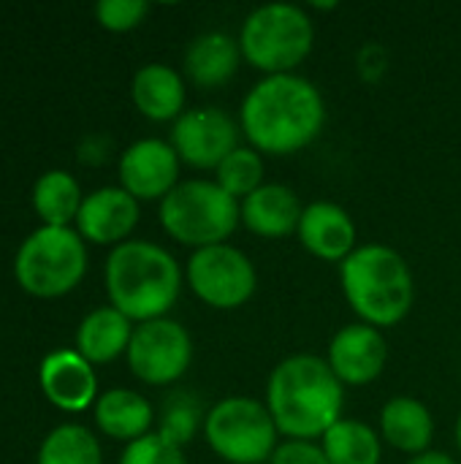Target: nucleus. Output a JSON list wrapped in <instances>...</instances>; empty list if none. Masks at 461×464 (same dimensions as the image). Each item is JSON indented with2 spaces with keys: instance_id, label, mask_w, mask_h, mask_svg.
Listing matches in <instances>:
<instances>
[{
  "instance_id": "obj_1",
  "label": "nucleus",
  "mask_w": 461,
  "mask_h": 464,
  "mask_svg": "<svg viewBox=\"0 0 461 464\" xmlns=\"http://www.w3.org/2000/svg\"><path fill=\"white\" fill-rule=\"evenodd\" d=\"M326 125L323 92L299 73L264 76L239 109V128L253 150L283 158L307 150Z\"/></svg>"
},
{
  "instance_id": "obj_2",
  "label": "nucleus",
  "mask_w": 461,
  "mask_h": 464,
  "mask_svg": "<svg viewBox=\"0 0 461 464\" xmlns=\"http://www.w3.org/2000/svg\"><path fill=\"white\" fill-rule=\"evenodd\" d=\"M266 408L285 440L315 443L342 419L345 386L326 359L293 353L272 370Z\"/></svg>"
},
{
  "instance_id": "obj_3",
  "label": "nucleus",
  "mask_w": 461,
  "mask_h": 464,
  "mask_svg": "<svg viewBox=\"0 0 461 464\" xmlns=\"http://www.w3.org/2000/svg\"><path fill=\"white\" fill-rule=\"evenodd\" d=\"M103 277L111 307L136 324L166 318L185 283L177 258L149 239H128L111 247Z\"/></svg>"
},
{
  "instance_id": "obj_4",
  "label": "nucleus",
  "mask_w": 461,
  "mask_h": 464,
  "mask_svg": "<svg viewBox=\"0 0 461 464\" xmlns=\"http://www.w3.org/2000/svg\"><path fill=\"white\" fill-rule=\"evenodd\" d=\"M345 302L361 324L391 329L416 304V277L405 256L389 245H361L340 264Z\"/></svg>"
},
{
  "instance_id": "obj_5",
  "label": "nucleus",
  "mask_w": 461,
  "mask_h": 464,
  "mask_svg": "<svg viewBox=\"0 0 461 464\" xmlns=\"http://www.w3.org/2000/svg\"><path fill=\"white\" fill-rule=\"evenodd\" d=\"M312 44V16L296 3H264L245 16L239 30L242 60L264 76L296 73Z\"/></svg>"
},
{
  "instance_id": "obj_6",
  "label": "nucleus",
  "mask_w": 461,
  "mask_h": 464,
  "mask_svg": "<svg viewBox=\"0 0 461 464\" xmlns=\"http://www.w3.org/2000/svg\"><path fill=\"white\" fill-rule=\"evenodd\" d=\"M163 231L193 250L226 245L242 223V204L215 179L179 182L158 209Z\"/></svg>"
},
{
  "instance_id": "obj_7",
  "label": "nucleus",
  "mask_w": 461,
  "mask_h": 464,
  "mask_svg": "<svg viewBox=\"0 0 461 464\" xmlns=\"http://www.w3.org/2000/svg\"><path fill=\"white\" fill-rule=\"evenodd\" d=\"M87 272V247L71 226H41L16 250V283L38 296L54 299L73 291Z\"/></svg>"
},
{
  "instance_id": "obj_8",
  "label": "nucleus",
  "mask_w": 461,
  "mask_h": 464,
  "mask_svg": "<svg viewBox=\"0 0 461 464\" xmlns=\"http://www.w3.org/2000/svg\"><path fill=\"white\" fill-rule=\"evenodd\" d=\"M206 446L228 464H264L280 446V430L266 402L253 397H226L204 413Z\"/></svg>"
},
{
  "instance_id": "obj_9",
  "label": "nucleus",
  "mask_w": 461,
  "mask_h": 464,
  "mask_svg": "<svg viewBox=\"0 0 461 464\" xmlns=\"http://www.w3.org/2000/svg\"><path fill=\"white\" fill-rule=\"evenodd\" d=\"M185 283L212 310H239L245 307L255 288L258 272L247 253L234 245H212L193 250L185 266Z\"/></svg>"
},
{
  "instance_id": "obj_10",
  "label": "nucleus",
  "mask_w": 461,
  "mask_h": 464,
  "mask_svg": "<svg viewBox=\"0 0 461 464\" xmlns=\"http://www.w3.org/2000/svg\"><path fill=\"white\" fill-rule=\"evenodd\" d=\"M128 367L147 386L177 383L193 362V337L174 318H155L133 329Z\"/></svg>"
},
{
  "instance_id": "obj_11",
  "label": "nucleus",
  "mask_w": 461,
  "mask_h": 464,
  "mask_svg": "<svg viewBox=\"0 0 461 464\" xmlns=\"http://www.w3.org/2000/svg\"><path fill=\"white\" fill-rule=\"evenodd\" d=\"M239 136L242 128L228 111L217 106H198L187 109L171 125L168 144L174 147L182 163L215 171L239 147Z\"/></svg>"
},
{
  "instance_id": "obj_12",
  "label": "nucleus",
  "mask_w": 461,
  "mask_h": 464,
  "mask_svg": "<svg viewBox=\"0 0 461 464\" xmlns=\"http://www.w3.org/2000/svg\"><path fill=\"white\" fill-rule=\"evenodd\" d=\"M179 155L163 139H139L120 158V188L136 201H163L179 185Z\"/></svg>"
},
{
  "instance_id": "obj_13",
  "label": "nucleus",
  "mask_w": 461,
  "mask_h": 464,
  "mask_svg": "<svg viewBox=\"0 0 461 464\" xmlns=\"http://www.w3.org/2000/svg\"><path fill=\"white\" fill-rule=\"evenodd\" d=\"M326 362L342 386H367L383 375L389 364V343L380 329L356 321L331 337Z\"/></svg>"
},
{
  "instance_id": "obj_14",
  "label": "nucleus",
  "mask_w": 461,
  "mask_h": 464,
  "mask_svg": "<svg viewBox=\"0 0 461 464\" xmlns=\"http://www.w3.org/2000/svg\"><path fill=\"white\" fill-rule=\"evenodd\" d=\"M76 231L92 245H122L139 226V201L125 188H98L84 196Z\"/></svg>"
},
{
  "instance_id": "obj_15",
  "label": "nucleus",
  "mask_w": 461,
  "mask_h": 464,
  "mask_svg": "<svg viewBox=\"0 0 461 464\" xmlns=\"http://www.w3.org/2000/svg\"><path fill=\"white\" fill-rule=\"evenodd\" d=\"M46 400L68 413H82L98 402V378L92 364L71 348H60L41 362L38 370Z\"/></svg>"
},
{
  "instance_id": "obj_16",
  "label": "nucleus",
  "mask_w": 461,
  "mask_h": 464,
  "mask_svg": "<svg viewBox=\"0 0 461 464\" xmlns=\"http://www.w3.org/2000/svg\"><path fill=\"white\" fill-rule=\"evenodd\" d=\"M296 237L302 247L329 264H342L356 250V223L351 212L334 201H312L304 207Z\"/></svg>"
},
{
  "instance_id": "obj_17",
  "label": "nucleus",
  "mask_w": 461,
  "mask_h": 464,
  "mask_svg": "<svg viewBox=\"0 0 461 464\" xmlns=\"http://www.w3.org/2000/svg\"><path fill=\"white\" fill-rule=\"evenodd\" d=\"M304 204L296 190L280 182H264L242 201V226L261 239H285L296 234Z\"/></svg>"
},
{
  "instance_id": "obj_18",
  "label": "nucleus",
  "mask_w": 461,
  "mask_h": 464,
  "mask_svg": "<svg viewBox=\"0 0 461 464\" xmlns=\"http://www.w3.org/2000/svg\"><path fill=\"white\" fill-rule=\"evenodd\" d=\"M133 106L152 122H177L185 109V79L166 63L141 65L130 82Z\"/></svg>"
},
{
  "instance_id": "obj_19",
  "label": "nucleus",
  "mask_w": 461,
  "mask_h": 464,
  "mask_svg": "<svg viewBox=\"0 0 461 464\" xmlns=\"http://www.w3.org/2000/svg\"><path fill=\"white\" fill-rule=\"evenodd\" d=\"M239 63H242L239 38L220 30L196 35L185 49V73L196 87L204 90L228 84L236 76Z\"/></svg>"
},
{
  "instance_id": "obj_20",
  "label": "nucleus",
  "mask_w": 461,
  "mask_h": 464,
  "mask_svg": "<svg viewBox=\"0 0 461 464\" xmlns=\"http://www.w3.org/2000/svg\"><path fill=\"white\" fill-rule=\"evenodd\" d=\"M380 438L394 451L418 457L432 451L435 416L427 402L416 397H391L380 411Z\"/></svg>"
},
{
  "instance_id": "obj_21",
  "label": "nucleus",
  "mask_w": 461,
  "mask_h": 464,
  "mask_svg": "<svg viewBox=\"0 0 461 464\" xmlns=\"http://www.w3.org/2000/svg\"><path fill=\"white\" fill-rule=\"evenodd\" d=\"M92 411H95L98 430L106 438L122 440V443L141 440L144 435L152 432V424H155V411H152L149 400L130 389L103 392L98 397V402L92 405Z\"/></svg>"
},
{
  "instance_id": "obj_22",
  "label": "nucleus",
  "mask_w": 461,
  "mask_h": 464,
  "mask_svg": "<svg viewBox=\"0 0 461 464\" xmlns=\"http://www.w3.org/2000/svg\"><path fill=\"white\" fill-rule=\"evenodd\" d=\"M133 329V321L125 318L117 307H98L82 318L76 329V351L90 364H109L128 353Z\"/></svg>"
},
{
  "instance_id": "obj_23",
  "label": "nucleus",
  "mask_w": 461,
  "mask_h": 464,
  "mask_svg": "<svg viewBox=\"0 0 461 464\" xmlns=\"http://www.w3.org/2000/svg\"><path fill=\"white\" fill-rule=\"evenodd\" d=\"M329 464H380L383 438L359 419H340L321 440Z\"/></svg>"
},
{
  "instance_id": "obj_24",
  "label": "nucleus",
  "mask_w": 461,
  "mask_h": 464,
  "mask_svg": "<svg viewBox=\"0 0 461 464\" xmlns=\"http://www.w3.org/2000/svg\"><path fill=\"white\" fill-rule=\"evenodd\" d=\"M82 201L84 196L79 179L62 169H52L41 174L33 188V207L43 220V226H68L71 220H76Z\"/></svg>"
},
{
  "instance_id": "obj_25",
  "label": "nucleus",
  "mask_w": 461,
  "mask_h": 464,
  "mask_svg": "<svg viewBox=\"0 0 461 464\" xmlns=\"http://www.w3.org/2000/svg\"><path fill=\"white\" fill-rule=\"evenodd\" d=\"M35 464H103V454L87 427L60 424L43 438Z\"/></svg>"
},
{
  "instance_id": "obj_26",
  "label": "nucleus",
  "mask_w": 461,
  "mask_h": 464,
  "mask_svg": "<svg viewBox=\"0 0 461 464\" xmlns=\"http://www.w3.org/2000/svg\"><path fill=\"white\" fill-rule=\"evenodd\" d=\"M264 155L258 150H253L250 144H239L217 169H215V182L234 196L239 204L255 193L264 185Z\"/></svg>"
},
{
  "instance_id": "obj_27",
  "label": "nucleus",
  "mask_w": 461,
  "mask_h": 464,
  "mask_svg": "<svg viewBox=\"0 0 461 464\" xmlns=\"http://www.w3.org/2000/svg\"><path fill=\"white\" fill-rule=\"evenodd\" d=\"M198 427H204V416H201V405L196 397L182 392V394H171L163 402L158 435H163L166 440H171L174 446L182 449L185 443L193 440Z\"/></svg>"
},
{
  "instance_id": "obj_28",
  "label": "nucleus",
  "mask_w": 461,
  "mask_h": 464,
  "mask_svg": "<svg viewBox=\"0 0 461 464\" xmlns=\"http://www.w3.org/2000/svg\"><path fill=\"white\" fill-rule=\"evenodd\" d=\"M120 464H187V459L179 446H174L158 432H149L141 440L125 446Z\"/></svg>"
},
{
  "instance_id": "obj_29",
  "label": "nucleus",
  "mask_w": 461,
  "mask_h": 464,
  "mask_svg": "<svg viewBox=\"0 0 461 464\" xmlns=\"http://www.w3.org/2000/svg\"><path fill=\"white\" fill-rule=\"evenodd\" d=\"M149 5L144 0H101L95 5V19L111 33H128L144 22Z\"/></svg>"
},
{
  "instance_id": "obj_30",
  "label": "nucleus",
  "mask_w": 461,
  "mask_h": 464,
  "mask_svg": "<svg viewBox=\"0 0 461 464\" xmlns=\"http://www.w3.org/2000/svg\"><path fill=\"white\" fill-rule=\"evenodd\" d=\"M269 464H329L321 443L312 440H285L274 449Z\"/></svg>"
},
{
  "instance_id": "obj_31",
  "label": "nucleus",
  "mask_w": 461,
  "mask_h": 464,
  "mask_svg": "<svg viewBox=\"0 0 461 464\" xmlns=\"http://www.w3.org/2000/svg\"><path fill=\"white\" fill-rule=\"evenodd\" d=\"M356 68L359 76L370 84H378L386 71H389V52L380 44H367L359 54H356Z\"/></svg>"
},
{
  "instance_id": "obj_32",
  "label": "nucleus",
  "mask_w": 461,
  "mask_h": 464,
  "mask_svg": "<svg viewBox=\"0 0 461 464\" xmlns=\"http://www.w3.org/2000/svg\"><path fill=\"white\" fill-rule=\"evenodd\" d=\"M408 464H459L451 454L446 451H427V454H418V457H410Z\"/></svg>"
},
{
  "instance_id": "obj_33",
  "label": "nucleus",
  "mask_w": 461,
  "mask_h": 464,
  "mask_svg": "<svg viewBox=\"0 0 461 464\" xmlns=\"http://www.w3.org/2000/svg\"><path fill=\"white\" fill-rule=\"evenodd\" d=\"M454 438H456V449H459V457H461V413H459V419H456V430H454Z\"/></svg>"
}]
</instances>
